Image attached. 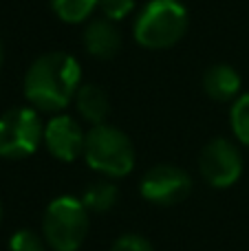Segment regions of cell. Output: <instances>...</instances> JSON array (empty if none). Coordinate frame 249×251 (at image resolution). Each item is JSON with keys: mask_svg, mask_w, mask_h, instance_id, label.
<instances>
[{"mask_svg": "<svg viewBox=\"0 0 249 251\" xmlns=\"http://www.w3.org/2000/svg\"><path fill=\"white\" fill-rule=\"evenodd\" d=\"M82 86V66L64 51L35 57L25 73V97L42 113H62Z\"/></svg>", "mask_w": 249, "mask_h": 251, "instance_id": "6da1fadb", "label": "cell"}, {"mask_svg": "<svg viewBox=\"0 0 249 251\" xmlns=\"http://www.w3.org/2000/svg\"><path fill=\"white\" fill-rule=\"evenodd\" d=\"M44 236L35 234L33 229H18L9 238V251H47Z\"/></svg>", "mask_w": 249, "mask_h": 251, "instance_id": "9a60e30c", "label": "cell"}, {"mask_svg": "<svg viewBox=\"0 0 249 251\" xmlns=\"http://www.w3.org/2000/svg\"><path fill=\"white\" fill-rule=\"evenodd\" d=\"M2 62H4V44L0 40V69H2Z\"/></svg>", "mask_w": 249, "mask_h": 251, "instance_id": "ac0fdd59", "label": "cell"}, {"mask_svg": "<svg viewBox=\"0 0 249 251\" xmlns=\"http://www.w3.org/2000/svg\"><path fill=\"white\" fill-rule=\"evenodd\" d=\"M84 49L95 60H113L122 51V31L108 18H91L84 26Z\"/></svg>", "mask_w": 249, "mask_h": 251, "instance_id": "9c48e42d", "label": "cell"}, {"mask_svg": "<svg viewBox=\"0 0 249 251\" xmlns=\"http://www.w3.org/2000/svg\"><path fill=\"white\" fill-rule=\"evenodd\" d=\"M190 13L179 0H150L135 18L132 35L137 44L150 51H163L183 40Z\"/></svg>", "mask_w": 249, "mask_h": 251, "instance_id": "7a4b0ae2", "label": "cell"}, {"mask_svg": "<svg viewBox=\"0 0 249 251\" xmlns=\"http://www.w3.org/2000/svg\"><path fill=\"white\" fill-rule=\"evenodd\" d=\"M199 172L207 185L216 190L232 187L243 174V154L238 146L225 137L207 141L199 154Z\"/></svg>", "mask_w": 249, "mask_h": 251, "instance_id": "52a82bcc", "label": "cell"}, {"mask_svg": "<svg viewBox=\"0 0 249 251\" xmlns=\"http://www.w3.org/2000/svg\"><path fill=\"white\" fill-rule=\"evenodd\" d=\"M241 75L229 64H214L203 75V91L210 100L219 101V104L236 101L241 97Z\"/></svg>", "mask_w": 249, "mask_h": 251, "instance_id": "30bf717a", "label": "cell"}, {"mask_svg": "<svg viewBox=\"0 0 249 251\" xmlns=\"http://www.w3.org/2000/svg\"><path fill=\"white\" fill-rule=\"evenodd\" d=\"M53 13L66 25H82L88 22L97 9V0H49Z\"/></svg>", "mask_w": 249, "mask_h": 251, "instance_id": "4fadbf2b", "label": "cell"}, {"mask_svg": "<svg viewBox=\"0 0 249 251\" xmlns=\"http://www.w3.org/2000/svg\"><path fill=\"white\" fill-rule=\"evenodd\" d=\"M75 108H77L79 117L91 126L106 124V117L110 113V101L108 95L101 86L97 84H82L75 93Z\"/></svg>", "mask_w": 249, "mask_h": 251, "instance_id": "8fae6325", "label": "cell"}, {"mask_svg": "<svg viewBox=\"0 0 249 251\" xmlns=\"http://www.w3.org/2000/svg\"><path fill=\"white\" fill-rule=\"evenodd\" d=\"M119 199V190L110 178H100V181H93L91 185L84 190L82 194V203L84 207L91 214H106L117 205Z\"/></svg>", "mask_w": 249, "mask_h": 251, "instance_id": "7c38bea8", "label": "cell"}, {"mask_svg": "<svg viewBox=\"0 0 249 251\" xmlns=\"http://www.w3.org/2000/svg\"><path fill=\"white\" fill-rule=\"evenodd\" d=\"M97 9L104 18L119 22L135 11V0H97Z\"/></svg>", "mask_w": 249, "mask_h": 251, "instance_id": "2e32d148", "label": "cell"}, {"mask_svg": "<svg viewBox=\"0 0 249 251\" xmlns=\"http://www.w3.org/2000/svg\"><path fill=\"white\" fill-rule=\"evenodd\" d=\"M229 124H232V132L238 143L249 148V93H243L232 106L229 113Z\"/></svg>", "mask_w": 249, "mask_h": 251, "instance_id": "5bb4252c", "label": "cell"}, {"mask_svg": "<svg viewBox=\"0 0 249 251\" xmlns=\"http://www.w3.org/2000/svg\"><path fill=\"white\" fill-rule=\"evenodd\" d=\"M88 209L82 199L62 194L47 205L42 216V236L53 251H77L91 227Z\"/></svg>", "mask_w": 249, "mask_h": 251, "instance_id": "277c9868", "label": "cell"}, {"mask_svg": "<svg viewBox=\"0 0 249 251\" xmlns=\"http://www.w3.org/2000/svg\"><path fill=\"white\" fill-rule=\"evenodd\" d=\"M44 146L62 163H73L84 156L86 148V130L71 115L57 113L44 124Z\"/></svg>", "mask_w": 249, "mask_h": 251, "instance_id": "ba28073f", "label": "cell"}, {"mask_svg": "<svg viewBox=\"0 0 249 251\" xmlns=\"http://www.w3.org/2000/svg\"><path fill=\"white\" fill-rule=\"evenodd\" d=\"M110 251H154V247L139 234H124L110 245Z\"/></svg>", "mask_w": 249, "mask_h": 251, "instance_id": "e0dca14e", "label": "cell"}, {"mask_svg": "<svg viewBox=\"0 0 249 251\" xmlns=\"http://www.w3.org/2000/svg\"><path fill=\"white\" fill-rule=\"evenodd\" d=\"M40 143H44V124L33 106H16L0 115V159H26Z\"/></svg>", "mask_w": 249, "mask_h": 251, "instance_id": "5b68a950", "label": "cell"}, {"mask_svg": "<svg viewBox=\"0 0 249 251\" xmlns=\"http://www.w3.org/2000/svg\"><path fill=\"white\" fill-rule=\"evenodd\" d=\"M0 223H2V203H0Z\"/></svg>", "mask_w": 249, "mask_h": 251, "instance_id": "d6986e66", "label": "cell"}, {"mask_svg": "<svg viewBox=\"0 0 249 251\" xmlns=\"http://www.w3.org/2000/svg\"><path fill=\"white\" fill-rule=\"evenodd\" d=\"M84 161L88 168L106 178H122L135 170L137 150L124 130L110 124L91 126L86 132Z\"/></svg>", "mask_w": 249, "mask_h": 251, "instance_id": "3957f363", "label": "cell"}, {"mask_svg": "<svg viewBox=\"0 0 249 251\" xmlns=\"http://www.w3.org/2000/svg\"><path fill=\"white\" fill-rule=\"evenodd\" d=\"M192 176L183 168L172 163H157L141 176L139 192L148 203L159 207H172L183 203L192 192Z\"/></svg>", "mask_w": 249, "mask_h": 251, "instance_id": "8992f818", "label": "cell"}]
</instances>
